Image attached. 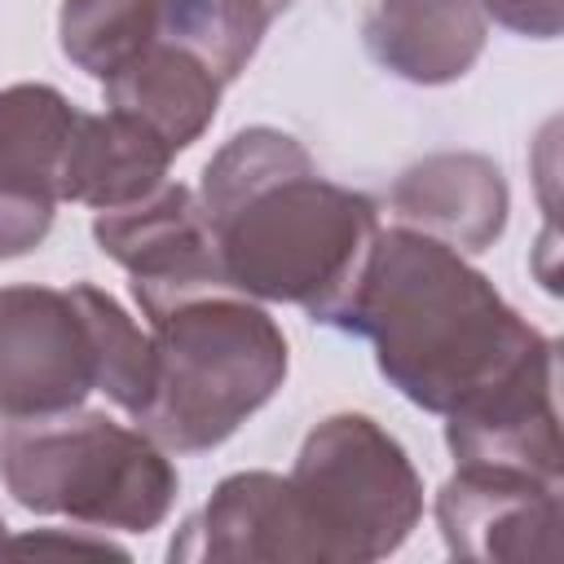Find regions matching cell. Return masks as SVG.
Wrapping results in <instances>:
<instances>
[{
	"label": "cell",
	"instance_id": "cell-13",
	"mask_svg": "<svg viewBox=\"0 0 564 564\" xmlns=\"http://www.w3.org/2000/svg\"><path fill=\"white\" fill-rule=\"evenodd\" d=\"M106 106L145 123L172 154L189 150L216 119L225 84L167 40H150L106 84Z\"/></svg>",
	"mask_w": 564,
	"mask_h": 564
},
{
	"label": "cell",
	"instance_id": "cell-19",
	"mask_svg": "<svg viewBox=\"0 0 564 564\" xmlns=\"http://www.w3.org/2000/svg\"><path fill=\"white\" fill-rule=\"evenodd\" d=\"M0 555H88V560H128L119 542L97 529H35V533H4Z\"/></svg>",
	"mask_w": 564,
	"mask_h": 564
},
{
	"label": "cell",
	"instance_id": "cell-5",
	"mask_svg": "<svg viewBox=\"0 0 564 564\" xmlns=\"http://www.w3.org/2000/svg\"><path fill=\"white\" fill-rule=\"evenodd\" d=\"M0 485L22 511L79 529L150 533L172 516L181 471L141 427L106 410H66L0 427Z\"/></svg>",
	"mask_w": 564,
	"mask_h": 564
},
{
	"label": "cell",
	"instance_id": "cell-1",
	"mask_svg": "<svg viewBox=\"0 0 564 564\" xmlns=\"http://www.w3.org/2000/svg\"><path fill=\"white\" fill-rule=\"evenodd\" d=\"M225 286L260 304H300L330 326L348 304L379 234L370 194L317 172L304 141L251 123L234 132L198 176Z\"/></svg>",
	"mask_w": 564,
	"mask_h": 564
},
{
	"label": "cell",
	"instance_id": "cell-7",
	"mask_svg": "<svg viewBox=\"0 0 564 564\" xmlns=\"http://www.w3.org/2000/svg\"><path fill=\"white\" fill-rule=\"evenodd\" d=\"M93 242L132 278L145 322L181 300L229 291L198 194L172 176L128 207L93 212Z\"/></svg>",
	"mask_w": 564,
	"mask_h": 564
},
{
	"label": "cell",
	"instance_id": "cell-3",
	"mask_svg": "<svg viewBox=\"0 0 564 564\" xmlns=\"http://www.w3.org/2000/svg\"><path fill=\"white\" fill-rule=\"evenodd\" d=\"M154 375L132 423L167 454H207L225 445L260 405L278 397L291 370L282 326L260 300L207 291L145 322Z\"/></svg>",
	"mask_w": 564,
	"mask_h": 564
},
{
	"label": "cell",
	"instance_id": "cell-17",
	"mask_svg": "<svg viewBox=\"0 0 564 564\" xmlns=\"http://www.w3.org/2000/svg\"><path fill=\"white\" fill-rule=\"evenodd\" d=\"M163 0H62L57 48L70 66L106 84L159 35Z\"/></svg>",
	"mask_w": 564,
	"mask_h": 564
},
{
	"label": "cell",
	"instance_id": "cell-20",
	"mask_svg": "<svg viewBox=\"0 0 564 564\" xmlns=\"http://www.w3.org/2000/svg\"><path fill=\"white\" fill-rule=\"evenodd\" d=\"M485 13L524 40H555L564 26V0H485Z\"/></svg>",
	"mask_w": 564,
	"mask_h": 564
},
{
	"label": "cell",
	"instance_id": "cell-15",
	"mask_svg": "<svg viewBox=\"0 0 564 564\" xmlns=\"http://www.w3.org/2000/svg\"><path fill=\"white\" fill-rule=\"evenodd\" d=\"M79 106L53 84L0 88V185L62 203V172Z\"/></svg>",
	"mask_w": 564,
	"mask_h": 564
},
{
	"label": "cell",
	"instance_id": "cell-21",
	"mask_svg": "<svg viewBox=\"0 0 564 564\" xmlns=\"http://www.w3.org/2000/svg\"><path fill=\"white\" fill-rule=\"evenodd\" d=\"M4 533H9V524H4V520H0V542H4Z\"/></svg>",
	"mask_w": 564,
	"mask_h": 564
},
{
	"label": "cell",
	"instance_id": "cell-6",
	"mask_svg": "<svg viewBox=\"0 0 564 564\" xmlns=\"http://www.w3.org/2000/svg\"><path fill=\"white\" fill-rule=\"evenodd\" d=\"M313 564H370L405 546L423 520V480L405 445L370 414L313 423L286 471Z\"/></svg>",
	"mask_w": 564,
	"mask_h": 564
},
{
	"label": "cell",
	"instance_id": "cell-9",
	"mask_svg": "<svg viewBox=\"0 0 564 564\" xmlns=\"http://www.w3.org/2000/svg\"><path fill=\"white\" fill-rule=\"evenodd\" d=\"M445 445L458 467H507L542 480H564L560 410H555V344L529 357L502 383L449 410Z\"/></svg>",
	"mask_w": 564,
	"mask_h": 564
},
{
	"label": "cell",
	"instance_id": "cell-11",
	"mask_svg": "<svg viewBox=\"0 0 564 564\" xmlns=\"http://www.w3.org/2000/svg\"><path fill=\"white\" fill-rule=\"evenodd\" d=\"M511 212L502 167L480 150H436L410 163L388 189V216L463 256L489 251Z\"/></svg>",
	"mask_w": 564,
	"mask_h": 564
},
{
	"label": "cell",
	"instance_id": "cell-2",
	"mask_svg": "<svg viewBox=\"0 0 564 564\" xmlns=\"http://www.w3.org/2000/svg\"><path fill=\"white\" fill-rule=\"evenodd\" d=\"M330 330L366 339L379 375L441 419L555 344L463 251L401 225H379Z\"/></svg>",
	"mask_w": 564,
	"mask_h": 564
},
{
	"label": "cell",
	"instance_id": "cell-10",
	"mask_svg": "<svg viewBox=\"0 0 564 564\" xmlns=\"http://www.w3.org/2000/svg\"><path fill=\"white\" fill-rule=\"evenodd\" d=\"M172 564H313L308 538L278 471H234L212 498L185 516L167 542Z\"/></svg>",
	"mask_w": 564,
	"mask_h": 564
},
{
	"label": "cell",
	"instance_id": "cell-16",
	"mask_svg": "<svg viewBox=\"0 0 564 564\" xmlns=\"http://www.w3.org/2000/svg\"><path fill=\"white\" fill-rule=\"evenodd\" d=\"M269 0H163L159 40L203 62L220 84H234L256 57L269 22Z\"/></svg>",
	"mask_w": 564,
	"mask_h": 564
},
{
	"label": "cell",
	"instance_id": "cell-12",
	"mask_svg": "<svg viewBox=\"0 0 564 564\" xmlns=\"http://www.w3.org/2000/svg\"><path fill=\"white\" fill-rule=\"evenodd\" d=\"M366 53L379 70L414 88H441L463 79L485 44V0H375L361 22Z\"/></svg>",
	"mask_w": 564,
	"mask_h": 564
},
{
	"label": "cell",
	"instance_id": "cell-4",
	"mask_svg": "<svg viewBox=\"0 0 564 564\" xmlns=\"http://www.w3.org/2000/svg\"><path fill=\"white\" fill-rule=\"evenodd\" d=\"M154 375L150 330L93 286H0V419H53L106 392L128 419L145 405Z\"/></svg>",
	"mask_w": 564,
	"mask_h": 564
},
{
	"label": "cell",
	"instance_id": "cell-18",
	"mask_svg": "<svg viewBox=\"0 0 564 564\" xmlns=\"http://www.w3.org/2000/svg\"><path fill=\"white\" fill-rule=\"evenodd\" d=\"M53 216H57V203L53 198H40V194L0 185V260L31 256L48 238Z\"/></svg>",
	"mask_w": 564,
	"mask_h": 564
},
{
	"label": "cell",
	"instance_id": "cell-14",
	"mask_svg": "<svg viewBox=\"0 0 564 564\" xmlns=\"http://www.w3.org/2000/svg\"><path fill=\"white\" fill-rule=\"evenodd\" d=\"M172 159L176 154L145 123L110 106L79 110L62 172V203H84L93 212L128 207L167 181Z\"/></svg>",
	"mask_w": 564,
	"mask_h": 564
},
{
	"label": "cell",
	"instance_id": "cell-8",
	"mask_svg": "<svg viewBox=\"0 0 564 564\" xmlns=\"http://www.w3.org/2000/svg\"><path fill=\"white\" fill-rule=\"evenodd\" d=\"M564 480L507 467H458L432 502L441 542L476 564H555L564 529Z\"/></svg>",
	"mask_w": 564,
	"mask_h": 564
}]
</instances>
